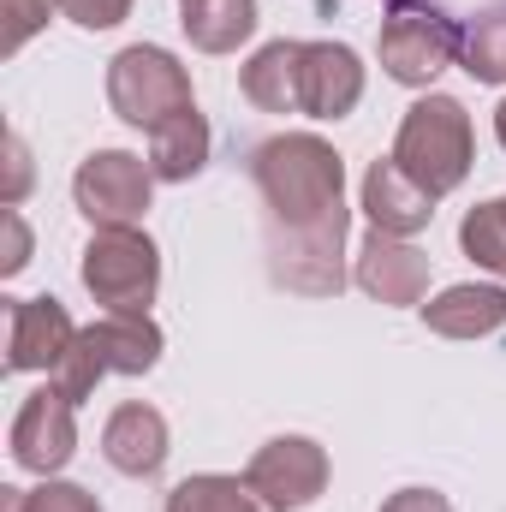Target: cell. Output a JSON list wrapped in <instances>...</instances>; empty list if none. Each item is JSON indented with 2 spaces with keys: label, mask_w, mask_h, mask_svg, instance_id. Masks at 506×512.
<instances>
[{
  "label": "cell",
  "mask_w": 506,
  "mask_h": 512,
  "mask_svg": "<svg viewBox=\"0 0 506 512\" xmlns=\"http://www.w3.org/2000/svg\"><path fill=\"white\" fill-rule=\"evenodd\" d=\"M251 179L268 203V274L286 292L334 298L346 286V167L334 143L286 131L251 149Z\"/></svg>",
  "instance_id": "cell-1"
},
{
  "label": "cell",
  "mask_w": 506,
  "mask_h": 512,
  "mask_svg": "<svg viewBox=\"0 0 506 512\" xmlns=\"http://www.w3.org/2000/svg\"><path fill=\"white\" fill-rule=\"evenodd\" d=\"M471 155H477L471 114H465L453 96H423V102L405 108L399 137H393V167H399L417 191H429V197L441 203L447 191L465 185Z\"/></svg>",
  "instance_id": "cell-2"
},
{
  "label": "cell",
  "mask_w": 506,
  "mask_h": 512,
  "mask_svg": "<svg viewBox=\"0 0 506 512\" xmlns=\"http://www.w3.org/2000/svg\"><path fill=\"white\" fill-rule=\"evenodd\" d=\"M381 72L405 90H429L459 54H465V24L435 6V0H393L376 36Z\"/></svg>",
  "instance_id": "cell-3"
},
{
  "label": "cell",
  "mask_w": 506,
  "mask_h": 512,
  "mask_svg": "<svg viewBox=\"0 0 506 512\" xmlns=\"http://www.w3.org/2000/svg\"><path fill=\"white\" fill-rule=\"evenodd\" d=\"M155 364H161V328L149 316H102V322L78 328L72 352L54 370V387L72 405H84L102 376H149Z\"/></svg>",
  "instance_id": "cell-4"
},
{
  "label": "cell",
  "mask_w": 506,
  "mask_h": 512,
  "mask_svg": "<svg viewBox=\"0 0 506 512\" xmlns=\"http://www.w3.org/2000/svg\"><path fill=\"white\" fill-rule=\"evenodd\" d=\"M108 102L126 126H143V131H161L167 120L191 114L197 96H191V72L167 54V48H120L108 60Z\"/></svg>",
  "instance_id": "cell-5"
},
{
  "label": "cell",
  "mask_w": 506,
  "mask_h": 512,
  "mask_svg": "<svg viewBox=\"0 0 506 512\" xmlns=\"http://www.w3.org/2000/svg\"><path fill=\"white\" fill-rule=\"evenodd\" d=\"M84 286L108 316H149L155 286H161V251L137 227H96L84 245Z\"/></svg>",
  "instance_id": "cell-6"
},
{
  "label": "cell",
  "mask_w": 506,
  "mask_h": 512,
  "mask_svg": "<svg viewBox=\"0 0 506 512\" xmlns=\"http://www.w3.org/2000/svg\"><path fill=\"white\" fill-rule=\"evenodd\" d=\"M149 191H155V173L149 161H137L126 149H96L78 179H72V197H78V215L90 227H137L143 209H149Z\"/></svg>",
  "instance_id": "cell-7"
},
{
  "label": "cell",
  "mask_w": 506,
  "mask_h": 512,
  "mask_svg": "<svg viewBox=\"0 0 506 512\" xmlns=\"http://www.w3.org/2000/svg\"><path fill=\"white\" fill-rule=\"evenodd\" d=\"M245 477L274 512H298L328 489V453L310 435H274L268 447H256Z\"/></svg>",
  "instance_id": "cell-8"
},
{
  "label": "cell",
  "mask_w": 506,
  "mask_h": 512,
  "mask_svg": "<svg viewBox=\"0 0 506 512\" xmlns=\"http://www.w3.org/2000/svg\"><path fill=\"white\" fill-rule=\"evenodd\" d=\"M78 405L60 393V387H36L24 405H18V417H12V459L24 465V471H36V477H54L72 453H78V417H72Z\"/></svg>",
  "instance_id": "cell-9"
},
{
  "label": "cell",
  "mask_w": 506,
  "mask_h": 512,
  "mask_svg": "<svg viewBox=\"0 0 506 512\" xmlns=\"http://www.w3.org/2000/svg\"><path fill=\"white\" fill-rule=\"evenodd\" d=\"M72 340L78 328L60 298H6V370L12 376H30V370L54 376Z\"/></svg>",
  "instance_id": "cell-10"
},
{
  "label": "cell",
  "mask_w": 506,
  "mask_h": 512,
  "mask_svg": "<svg viewBox=\"0 0 506 512\" xmlns=\"http://www.w3.org/2000/svg\"><path fill=\"white\" fill-rule=\"evenodd\" d=\"M352 280L370 298H381V304H423V292H429V256L417 251L411 239H399V233H370L358 245Z\"/></svg>",
  "instance_id": "cell-11"
},
{
  "label": "cell",
  "mask_w": 506,
  "mask_h": 512,
  "mask_svg": "<svg viewBox=\"0 0 506 512\" xmlns=\"http://www.w3.org/2000/svg\"><path fill=\"white\" fill-rule=\"evenodd\" d=\"M304 114L310 120H346L364 102V66L346 42H304Z\"/></svg>",
  "instance_id": "cell-12"
},
{
  "label": "cell",
  "mask_w": 506,
  "mask_h": 512,
  "mask_svg": "<svg viewBox=\"0 0 506 512\" xmlns=\"http://www.w3.org/2000/svg\"><path fill=\"white\" fill-rule=\"evenodd\" d=\"M102 459L120 471V477H155L167 465V417L143 399L120 405L102 429Z\"/></svg>",
  "instance_id": "cell-13"
},
{
  "label": "cell",
  "mask_w": 506,
  "mask_h": 512,
  "mask_svg": "<svg viewBox=\"0 0 506 512\" xmlns=\"http://www.w3.org/2000/svg\"><path fill=\"white\" fill-rule=\"evenodd\" d=\"M364 215H370L376 233H399V239H411V233L429 227L435 197L417 191V185L393 167V155H387V161H376V167L364 173Z\"/></svg>",
  "instance_id": "cell-14"
},
{
  "label": "cell",
  "mask_w": 506,
  "mask_h": 512,
  "mask_svg": "<svg viewBox=\"0 0 506 512\" xmlns=\"http://www.w3.org/2000/svg\"><path fill=\"white\" fill-rule=\"evenodd\" d=\"M423 322L441 340H483L506 322V286H447L441 298L423 304Z\"/></svg>",
  "instance_id": "cell-15"
},
{
  "label": "cell",
  "mask_w": 506,
  "mask_h": 512,
  "mask_svg": "<svg viewBox=\"0 0 506 512\" xmlns=\"http://www.w3.org/2000/svg\"><path fill=\"white\" fill-rule=\"evenodd\" d=\"M298 66H304V42H268V48H256L251 66H245V96H251L262 114H304V78H298Z\"/></svg>",
  "instance_id": "cell-16"
},
{
  "label": "cell",
  "mask_w": 506,
  "mask_h": 512,
  "mask_svg": "<svg viewBox=\"0 0 506 512\" xmlns=\"http://www.w3.org/2000/svg\"><path fill=\"white\" fill-rule=\"evenodd\" d=\"M209 161V120L191 108L179 120H167L161 131H149V173L167 185H185L191 173H203Z\"/></svg>",
  "instance_id": "cell-17"
},
{
  "label": "cell",
  "mask_w": 506,
  "mask_h": 512,
  "mask_svg": "<svg viewBox=\"0 0 506 512\" xmlns=\"http://www.w3.org/2000/svg\"><path fill=\"white\" fill-rule=\"evenodd\" d=\"M185 36L203 54H233L239 42L256 36V0H191L185 6Z\"/></svg>",
  "instance_id": "cell-18"
},
{
  "label": "cell",
  "mask_w": 506,
  "mask_h": 512,
  "mask_svg": "<svg viewBox=\"0 0 506 512\" xmlns=\"http://www.w3.org/2000/svg\"><path fill=\"white\" fill-rule=\"evenodd\" d=\"M167 512H274L262 495L251 489V477H185L173 495H167Z\"/></svg>",
  "instance_id": "cell-19"
},
{
  "label": "cell",
  "mask_w": 506,
  "mask_h": 512,
  "mask_svg": "<svg viewBox=\"0 0 506 512\" xmlns=\"http://www.w3.org/2000/svg\"><path fill=\"white\" fill-rule=\"evenodd\" d=\"M459 66L477 84H506V6H489L465 24V54Z\"/></svg>",
  "instance_id": "cell-20"
},
{
  "label": "cell",
  "mask_w": 506,
  "mask_h": 512,
  "mask_svg": "<svg viewBox=\"0 0 506 512\" xmlns=\"http://www.w3.org/2000/svg\"><path fill=\"white\" fill-rule=\"evenodd\" d=\"M459 245H465V256H471L477 268L506 274V209H501V197H495V203H477V209L459 221Z\"/></svg>",
  "instance_id": "cell-21"
},
{
  "label": "cell",
  "mask_w": 506,
  "mask_h": 512,
  "mask_svg": "<svg viewBox=\"0 0 506 512\" xmlns=\"http://www.w3.org/2000/svg\"><path fill=\"white\" fill-rule=\"evenodd\" d=\"M0 512H102V501L78 483H42V489H0Z\"/></svg>",
  "instance_id": "cell-22"
},
{
  "label": "cell",
  "mask_w": 506,
  "mask_h": 512,
  "mask_svg": "<svg viewBox=\"0 0 506 512\" xmlns=\"http://www.w3.org/2000/svg\"><path fill=\"white\" fill-rule=\"evenodd\" d=\"M48 12H60V0H0V54H18L48 24Z\"/></svg>",
  "instance_id": "cell-23"
},
{
  "label": "cell",
  "mask_w": 506,
  "mask_h": 512,
  "mask_svg": "<svg viewBox=\"0 0 506 512\" xmlns=\"http://www.w3.org/2000/svg\"><path fill=\"white\" fill-rule=\"evenodd\" d=\"M60 12L72 24H84V30H114L131 12V0H60Z\"/></svg>",
  "instance_id": "cell-24"
},
{
  "label": "cell",
  "mask_w": 506,
  "mask_h": 512,
  "mask_svg": "<svg viewBox=\"0 0 506 512\" xmlns=\"http://www.w3.org/2000/svg\"><path fill=\"white\" fill-rule=\"evenodd\" d=\"M24 191H30V149H24V137L12 131V137H6V191H0V203L18 209Z\"/></svg>",
  "instance_id": "cell-25"
},
{
  "label": "cell",
  "mask_w": 506,
  "mask_h": 512,
  "mask_svg": "<svg viewBox=\"0 0 506 512\" xmlns=\"http://www.w3.org/2000/svg\"><path fill=\"white\" fill-rule=\"evenodd\" d=\"M0 227H6V256H0V274H18V268L30 262V233H24V215H18V209H6V215H0Z\"/></svg>",
  "instance_id": "cell-26"
},
{
  "label": "cell",
  "mask_w": 506,
  "mask_h": 512,
  "mask_svg": "<svg viewBox=\"0 0 506 512\" xmlns=\"http://www.w3.org/2000/svg\"><path fill=\"white\" fill-rule=\"evenodd\" d=\"M381 512H453L447 495H435V489H399V495H387Z\"/></svg>",
  "instance_id": "cell-27"
},
{
  "label": "cell",
  "mask_w": 506,
  "mask_h": 512,
  "mask_svg": "<svg viewBox=\"0 0 506 512\" xmlns=\"http://www.w3.org/2000/svg\"><path fill=\"white\" fill-rule=\"evenodd\" d=\"M495 137H501V149H506V102L495 108Z\"/></svg>",
  "instance_id": "cell-28"
},
{
  "label": "cell",
  "mask_w": 506,
  "mask_h": 512,
  "mask_svg": "<svg viewBox=\"0 0 506 512\" xmlns=\"http://www.w3.org/2000/svg\"><path fill=\"white\" fill-rule=\"evenodd\" d=\"M435 6H453V0H435ZM489 6H506V0H477V12H489Z\"/></svg>",
  "instance_id": "cell-29"
},
{
  "label": "cell",
  "mask_w": 506,
  "mask_h": 512,
  "mask_svg": "<svg viewBox=\"0 0 506 512\" xmlns=\"http://www.w3.org/2000/svg\"><path fill=\"white\" fill-rule=\"evenodd\" d=\"M179 6H191V0H179Z\"/></svg>",
  "instance_id": "cell-30"
},
{
  "label": "cell",
  "mask_w": 506,
  "mask_h": 512,
  "mask_svg": "<svg viewBox=\"0 0 506 512\" xmlns=\"http://www.w3.org/2000/svg\"><path fill=\"white\" fill-rule=\"evenodd\" d=\"M501 209H506V197H501Z\"/></svg>",
  "instance_id": "cell-31"
}]
</instances>
